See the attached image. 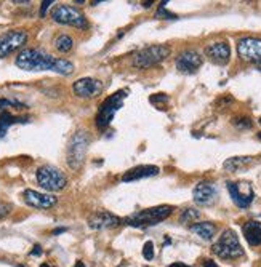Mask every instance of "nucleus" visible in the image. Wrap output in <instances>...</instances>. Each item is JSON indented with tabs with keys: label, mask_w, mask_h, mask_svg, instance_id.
I'll return each instance as SVG.
<instances>
[{
	"label": "nucleus",
	"mask_w": 261,
	"mask_h": 267,
	"mask_svg": "<svg viewBox=\"0 0 261 267\" xmlns=\"http://www.w3.org/2000/svg\"><path fill=\"white\" fill-rule=\"evenodd\" d=\"M16 67L27 72L37 71H52L60 76H71L74 72V64L64 58H56L43 50L39 48H24L21 50L15 59Z\"/></svg>",
	"instance_id": "1"
},
{
	"label": "nucleus",
	"mask_w": 261,
	"mask_h": 267,
	"mask_svg": "<svg viewBox=\"0 0 261 267\" xmlns=\"http://www.w3.org/2000/svg\"><path fill=\"white\" fill-rule=\"evenodd\" d=\"M172 213H173V207H170V205H159V207L146 208V210H141V211H136L133 214L127 216V218L123 219V224L138 227V229H144V227L157 226L159 223L165 221Z\"/></svg>",
	"instance_id": "2"
},
{
	"label": "nucleus",
	"mask_w": 261,
	"mask_h": 267,
	"mask_svg": "<svg viewBox=\"0 0 261 267\" xmlns=\"http://www.w3.org/2000/svg\"><path fill=\"white\" fill-rule=\"evenodd\" d=\"M90 146V134L85 130H79L72 134V138L67 144V154H66V162L72 168L74 172L82 168V165L87 157V151Z\"/></svg>",
	"instance_id": "3"
},
{
	"label": "nucleus",
	"mask_w": 261,
	"mask_h": 267,
	"mask_svg": "<svg viewBox=\"0 0 261 267\" xmlns=\"http://www.w3.org/2000/svg\"><path fill=\"white\" fill-rule=\"evenodd\" d=\"M213 254L221 259H237L243 256V248L239 242V237L232 229H224L212 247Z\"/></svg>",
	"instance_id": "4"
},
{
	"label": "nucleus",
	"mask_w": 261,
	"mask_h": 267,
	"mask_svg": "<svg viewBox=\"0 0 261 267\" xmlns=\"http://www.w3.org/2000/svg\"><path fill=\"white\" fill-rule=\"evenodd\" d=\"M127 90H119L114 95H111L109 98H106L103 101V104L100 106L98 114H96V127L100 130H104L111 125L112 118H114L116 112L123 106V101L127 98Z\"/></svg>",
	"instance_id": "5"
},
{
	"label": "nucleus",
	"mask_w": 261,
	"mask_h": 267,
	"mask_svg": "<svg viewBox=\"0 0 261 267\" xmlns=\"http://www.w3.org/2000/svg\"><path fill=\"white\" fill-rule=\"evenodd\" d=\"M172 55V48L165 43H159V45H149L143 50H140L133 58V66L138 69H147L159 64V62L165 61L168 56Z\"/></svg>",
	"instance_id": "6"
},
{
	"label": "nucleus",
	"mask_w": 261,
	"mask_h": 267,
	"mask_svg": "<svg viewBox=\"0 0 261 267\" xmlns=\"http://www.w3.org/2000/svg\"><path fill=\"white\" fill-rule=\"evenodd\" d=\"M37 184L48 192H60L67 186L66 174L53 165H43L36 173Z\"/></svg>",
	"instance_id": "7"
},
{
	"label": "nucleus",
	"mask_w": 261,
	"mask_h": 267,
	"mask_svg": "<svg viewBox=\"0 0 261 267\" xmlns=\"http://www.w3.org/2000/svg\"><path fill=\"white\" fill-rule=\"evenodd\" d=\"M52 18L55 22L77 27V29H87L88 27V21L85 18V15L79 8L72 7V5H66V3L56 5L52 10Z\"/></svg>",
	"instance_id": "8"
},
{
	"label": "nucleus",
	"mask_w": 261,
	"mask_h": 267,
	"mask_svg": "<svg viewBox=\"0 0 261 267\" xmlns=\"http://www.w3.org/2000/svg\"><path fill=\"white\" fill-rule=\"evenodd\" d=\"M27 42V32L22 29H11L0 36V58H7Z\"/></svg>",
	"instance_id": "9"
},
{
	"label": "nucleus",
	"mask_w": 261,
	"mask_h": 267,
	"mask_svg": "<svg viewBox=\"0 0 261 267\" xmlns=\"http://www.w3.org/2000/svg\"><path fill=\"white\" fill-rule=\"evenodd\" d=\"M237 55L242 61L261 62V38L258 37H243L237 43Z\"/></svg>",
	"instance_id": "10"
},
{
	"label": "nucleus",
	"mask_w": 261,
	"mask_h": 267,
	"mask_svg": "<svg viewBox=\"0 0 261 267\" xmlns=\"http://www.w3.org/2000/svg\"><path fill=\"white\" fill-rule=\"evenodd\" d=\"M72 92L77 98L93 99L103 92V82L98 80V78H92V77L79 78V80H76L72 85Z\"/></svg>",
	"instance_id": "11"
},
{
	"label": "nucleus",
	"mask_w": 261,
	"mask_h": 267,
	"mask_svg": "<svg viewBox=\"0 0 261 267\" xmlns=\"http://www.w3.org/2000/svg\"><path fill=\"white\" fill-rule=\"evenodd\" d=\"M228 186L229 195L232 198V202L236 203L239 208H248L252 205L253 198H255V192L252 189V186L248 183H229Z\"/></svg>",
	"instance_id": "12"
},
{
	"label": "nucleus",
	"mask_w": 261,
	"mask_h": 267,
	"mask_svg": "<svg viewBox=\"0 0 261 267\" xmlns=\"http://www.w3.org/2000/svg\"><path fill=\"white\" fill-rule=\"evenodd\" d=\"M202 64H203V58L196 50H184V52H181L177 56V59H175L177 69L183 74H196L202 67Z\"/></svg>",
	"instance_id": "13"
},
{
	"label": "nucleus",
	"mask_w": 261,
	"mask_h": 267,
	"mask_svg": "<svg viewBox=\"0 0 261 267\" xmlns=\"http://www.w3.org/2000/svg\"><path fill=\"white\" fill-rule=\"evenodd\" d=\"M192 197H194V202L197 203V205L210 207L218 200V189L213 183L202 181V183H199L194 187V191H192Z\"/></svg>",
	"instance_id": "14"
},
{
	"label": "nucleus",
	"mask_w": 261,
	"mask_h": 267,
	"mask_svg": "<svg viewBox=\"0 0 261 267\" xmlns=\"http://www.w3.org/2000/svg\"><path fill=\"white\" fill-rule=\"evenodd\" d=\"M22 200H24L26 205L37 210H48L58 203V198L55 195L43 194V192H39L34 189H26L22 192Z\"/></svg>",
	"instance_id": "15"
},
{
	"label": "nucleus",
	"mask_w": 261,
	"mask_h": 267,
	"mask_svg": "<svg viewBox=\"0 0 261 267\" xmlns=\"http://www.w3.org/2000/svg\"><path fill=\"white\" fill-rule=\"evenodd\" d=\"M123 221L119 216L112 214L109 211H98L90 214L88 218V226L93 230H104V229H114V227L120 226Z\"/></svg>",
	"instance_id": "16"
},
{
	"label": "nucleus",
	"mask_w": 261,
	"mask_h": 267,
	"mask_svg": "<svg viewBox=\"0 0 261 267\" xmlns=\"http://www.w3.org/2000/svg\"><path fill=\"white\" fill-rule=\"evenodd\" d=\"M205 56L218 66L228 64L231 59V48L228 42H213L205 47Z\"/></svg>",
	"instance_id": "17"
},
{
	"label": "nucleus",
	"mask_w": 261,
	"mask_h": 267,
	"mask_svg": "<svg viewBox=\"0 0 261 267\" xmlns=\"http://www.w3.org/2000/svg\"><path fill=\"white\" fill-rule=\"evenodd\" d=\"M159 172H161V170H159V167H156V165H138V167L130 168L128 172L123 173L122 181L123 183H133V181L156 176L159 174Z\"/></svg>",
	"instance_id": "18"
},
{
	"label": "nucleus",
	"mask_w": 261,
	"mask_h": 267,
	"mask_svg": "<svg viewBox=\"0 0 261 267\" xmlns=\"http://www.w3.org/2000/svg\"><path fill=\"white\" fill-rule=\"evenodd\" d=\"M243 237L248 242V245L258 247L261 245V223L260 221H247L242 227Z\"/></svg>",
	"instance_id": "19"
},
{
	"label": "nucleus",
	"mask_w": 261,
	"mask_h": 267,
	"mask_svg": "<svg viewBox=\"0 0 261 267\" xmlns=\"http://www.w3.org/2000/svg\"><path fill=\"white\" fill-rule=\"evenodd\" d=\"M258 160H257V157H252V155H242V157H231L228 158L224 163H223V167L226 172H241V170H245L248 167H252V165H255Z\"/></svg>",
	"instance_id": "20"
},
{
	"label": "nucleus",
	"mask_w": 261,
	"mask_h": 267,
	"mask_svg": "<svg viewBox=\"0 0 261 267\" xmlns=\"http://www.w3.org/2000/svg\"><path fill=\"white\" fill-rule=\"evenodd\" d=\"M189 229L194 232L196 235L203 238V240H212L213 235L217 234V226H215L213 223H208V221H205V223L192 224Z\"/></svg>",
	"instance_id": "21"
},
{
	"label": "nucleus",
	"mask_w": 261,
	"mask_h": 267,
	"mask_svg": "<svg viewBox=\"0 0 261 267\" xmlns=\"http://www.w3.org/2000/svg\"><path fill=\"white\" fill-rule=\"evenodd\" d=\"M27 122V117H16L13 115V114H10V112H2L0 114V138L7 133V130L11 127V125H15V123H26Z\"/></svg>",
	"instance_id": "22"
},
{
	"label": "nucleus",
	"mask_w": 261,
	"mask_h": 267,
	"mask_svg": "<svg viewBox=\"0 0 261 267\" xmlns=\"http://www.w3.org/2000/svg\"><path fill=\"white\" fill-rule=\"evenodd\" d=\"M53 45L60 53H67V52H71L72 50L74 40H72V37L66 36V34H61V36H58L53 40Z\"/></svg>",
	"instance_id": "23"
},
{
	"label": "nucleus",
	"mask_w": 261,
	"mask_h": 267,
	"mask_svg": "<svg viewBox=\"0 0 261 267\" xmlns=\"http://www.w3.org/2000/svg\"><path fill=\"white\" fill-rule=\"evenodd\" d=\"M201 218V211L196 208H184L183 211L180 214V223L181 224H189V223H194Z\"/></svg>",
	"instance_id": "24"
},
{
	"label": "nucleus",
	"mask_w": 261,
	"mask_h": 267,
	"mask_svg": "<svg viewBox=\"0 0 261 267\" xmlns=\"http://www.w3.org/2000/svg\"><path fill=\"white\" fill-rule=\"evenodd\" d=\"M165 5H167V2L161 3V7H159L157 13H156V18H159V19H177L178 16L175 13H172V11H168L165 8Z\"/></svg>",
	"instance_id": "25"
},
{
	"label": "nucleus",
	"mask_w": 261,
	"mask_h": 267,
	"mask_svg": "<svg viewBox=\"0 0 261 267\" xmlns=\"http://www.w3.org/2000/svg\"><path fill=\"white\" fill-rule=\"evenodd\" d=\"M232 125L239 130H248V128H252L253 122L248 117H234L232 118Z\"/></svg>",
	"instance_id": "26"
},
{
	"label": "nucleus",
	"mask_w": 261,
	"mask_h": 267,
	"mask_svg": "<svg viewBox=\"0 0 261 267\" xmlns=\"http://www.w3.org/2000/svg\"><path fill=\"white\" fill-rule=\"evenodd\" d=\"M143 258L146 261H151L154 258V243L152 242H146L144 247H143Z\"/></svg>",
	"instance_id": "27"
},
{
	"label": "nucleus",
	"mask_w": 261,
	"mask_h": 267,
	"mask_svg": "<svg viewBox=\"0 0 261 267\" xmlns=\"http://www.w3.org/2000/svg\"><path fill=\"white\" fill-rule=\"evenodd\" d=\"M149 103L156 104V106H157V103H168V96L163 93H156L149 98Z\"/></svg>",
	"instance_id": "28"
},
{
	"label": "nucleus",
	"mask_w": 261,
	"mask_h": 267,
	"mask_svg": "<svg viewBox=\"0 0 261 267\" xmlns=\"http://www.w3.org/2000/svg\"><path fill=\"white\" fill-rule=\"evenodd\" d=\"M10 213H11V205H10V203L0 200V219L7 218Z\"/></svg>",
	"instance_id": "29"
},
{
	"label": "nucleus",
	"mask_w": 261,
	"mask_h": 267,
	"mask_svg": "<svg viewBox=\"0 0 261 267\" xmlns=\"http://www.w3.org/2000/svg\"><path fill=\"white\" fill-rule=\"evenodd\" d=\"M53 3H55L53 0H45V2H42V5H40V11H39L40 18H43L45 13H47V10L50 8V5H53Z\"/></svg>",
	"instance_id": "30"
},
{
	"label": "nucleus",
	"mask_w": 261,
	"mask_h": 267,
	"mask_svg": "<svg viewBox=\"0 0 261 267\" xmlns=\"http://www.w3.org/2000/svg\"><path fill=\"white\" fill-rule=\"evenodd\" d=\"M42 254V248H40V245H36L34 247V249L31 251V256H40Z\"/></svg>",
	"instance_id": "31"
},
{
	"label": "nucleus",
	"mask_w": 261,
	"mask_h": 267,
	"mask_svg": "<svg viewBox=\"0 0 261 267\" xmlns=\"http://www.w3.org/2000/svg\"><path fill=\"white\" fill-rule=\"evenodd\" d=\"M203 267H220L215 261H212V259H207L205 263H203Z\"/></svg>",
	"instance_id": "32"
},
{
	"label": "nucleus",
	"mask_w": 261,
	"mask_h": 267,
	"mask_svg": "<svg viewBox=\"0 0 261 267\" xmlns=\"http://www.w3.org/2000/svg\"><path fill=\"white\" fill-rule=\"evenodd\" d=\"M67 229L66 227H58V229H55L53 232H52V235H58V234H63V232H66Z\"/></svg>",
	"instance_id": "33"
},
{
	"label": "nucleus",
	"mask_w": 261,
	"mask_h": 267,
	"mask_svg": "<svg viewBox=\"0 0 261 267\" xmlns=\"http://www.w3.org/2000/svg\"><path fill=\"white\" fill-rule=\"evenodd\" d=\"M168 267H189V266L184 264V263H173V264H170Z\"/></svg>",
	"instance_id": "34"
},
{
	"label": "nucleus",
	"mask_w": 261,
	"mask_h": 267,
	"mask_svg": "<svg viewBox=\"0 0 261 267\" xmlns=\"http://www.w3.org/2000/svg\"><path fill=\"white\" fill-rule=\"evenodd\" d=\"M74 267H85V264L82 263V261H77V263H76V266H74Z\"/></svg>",
	"instance_id": "35"
},
{
	"label": "nucleus",
	"mask_w": 261,
	"mask_h": 267,
	"mask_svg": "<svg viewBox=\"0 0 261 267\" xmlns=\"http://www.w3.org/2000/svg\"><path fill=\"white\" fill-rule=\"evenodd\" d=\"M151 5H152V2H143V7H144V8L151 7Z\"/></svg>",
	"instance_id": "36"
},
{
	"label": "nucleus",
	"mask_w": 261,
	"mask_h": 267,
	"mask_svg": "<svg viewBox=\"0 0 261 267\" xmlns=\"http://www.w3.org/2000/svg\"><path fill=\"white\" fill-rule=\"evenodd\" d=\"M257 69H258V71H261V62H258V64H257Z\"/></svg>",
	"instance_id": "37"
},
{
	"label": "nucleus",
	"mask_w": 261,
	"mask_h": 267,
	"mask_svg": "<svg viewBox=\"0 0 261 267\" xmlns=\"http://www.w3.org/2000/svg\"><path fill=\"white\" fill-rule=\"evenodd\" d=\"M40 267H50V266H48V264H42Z\"/></svg>",
	"instance_id": "38"
},
{
	"label": "nucleus",
	"mask_w": 261,
	"mask_h": 267,
	"mask_svg": "<svg viewBox=\"0 0 261 267\" xmlns=\"http://www.w3.org/2000/svg\"><path fill=\"white\" fill-rule=\"evenodd\" d=\"M258 139H261V132L258 133Z\"/></svg>",
	"instance_id": "39"
},
{
	"label": "nucleus",
	"mask_w": 261,
	"mask_h": 267,
	"mask_svg": "<svg viewBox=\"0 0 261 267\" xmlns=\"http://www.w3.org/2000/svg\"><path fill=\"white\" fill-rule=\"evenodd\" d=\"M18 267H24V266H22V264H18Z\"/></svg>",
	"instance_id": "40"
},
{
	"label": "nucleus",
	"mask_w": 261,
	"mask_h": 267,
	"mask_svg": "<svg viewBox=\"0 0 261 267\" xmlns=\"http://www.w3.org/2000/svg\"><path fill=\"white\" fill-rule=\"evenodd\" d=\"M146 267H149V266H146Z\"/></svg>",
	"instance_id": "41"
}]
</instances>
